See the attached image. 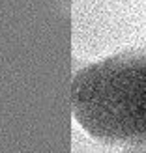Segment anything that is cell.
Returning a JSON list of instances; mask_svg holds the SVG:
<instances>
[{
	"label": "cell",
	"instance_id": "6da1fadb",
	"mask_svg": "<svg viewBox=\"0 0 146 153\" xmlns=\"http://www.w3.org/2000/svg\"><path fill=\"white\" fill-rule=\"evenodd\" d=\"M71 112L101 144H146V49L122 51L77 69Z\"/></svg>",
	"mask_w": 146,
	"mask_h": 153
},
{
	"label": "cell",
	"instance_id": "7a4b0ae2",
	"mask_svg": "<svg viewBox=\"0 0 146 153\" xmlns=\"http://www.w3.org/2000/svg\"><path fill=\"white\" fill-rule=\"evenodd\" d=\"M122 153H146V144H135V146H126Z\"/></svg>",
	"mask_w": 146,
	"mask_h": 153
}]
</instances>
